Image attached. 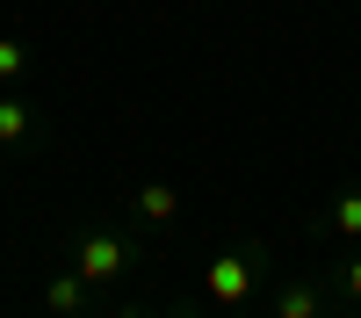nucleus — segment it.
<instances>
[{"mask_svg": "<svg viewBox=\"0 0 361 318\" xmlns=\"http://www.w3.org/2000/svg\"><path fill=\"white\" fill-rule=\"evenodd\" d=\"M260 275H267V246L260 239H231L202 260V304L217 311H246L260 297Z\"/></svg>", "mask_w": 361, "mask_h": 318, "instance_id": "obj_1", "label": "nucleus"}, {"mask_svg": "<svg viewBox=\"0 0 361 318\" xmlns=\"http://www.w3.org/2000/svg\"><path fill=\"white\" fill-rule=\"evenodd\" d=\"M73 268H80L87 289H109V282H123V275L137 268V246H130L116 224H94V231H80V239H73Z\"/></svg>", "mask_w": 361, "mask_h": 318, "instance_id": "obj_2", "label": "nucleus"}, {"mask_svg": "<svg viewBox=\"0 0 361 318\" xmlns=\"http://www.w3.org/2000/svg\"><path fill=\"white\" fill-rule=\"evenodd\" d=\"M44 311H51V318H80V311H87V282H80V268H58V275L44 282Z\"/></svg>", "mask_w": 361, "mask_h": 318, "instance_id": "obj_3", "label": "nucleus"}, {"mask_svg": "<svg viewBox=\"0 0 361 318\" xmlns=\"http://www.w3.org/2000/svg\"><path fill=\"white\" fill-rule=\"evenodd\" d=\"M130 210H137L145 224H173V210H180V188H166V181H145V188L130 195Z\"/></svg>", "mask_w": 361, "mask_h": 318, "instance_id": "obj_4", "label": "nucleus"}, {"mask_svg": "<svg viewBox=\"0 0 361 318\" xmlns=\"http://www.w3.org/2000/svg\"><path fill=\"white\" fill-rule=\"evenodd\" d=\"M318 311H325V289L318 282H289L275 297V318H318Z\"/></svg>", "mask_w": 361, "mask_h": 318, "instance_id": "obj_5", "label": "nucleus"}, {"mask_svg": "<svg viewBox=\"0 0 361 318\" xmlns=\"http://www.w3.org/2000/svg\"><path fill=\"white\" fill-rule=\"evenodd\" d=\"M325 231H340V239L361 246V188H340L333 195V210H325Z\"/></svg>", "mask_w": 361, "mask_h": 318, "instance_id": "obj_6", "label": "nucleus"}, {"mask_svg": "<svg viewBox=\"0 0 361 318\" xmlns=\"http://www.w3.org/2000/svg\"><path fill=\"white\" fill-rule=\"evenodd\" d=\"M29 130H37V116H29V102H15V94H0V145H22Z\"/></svg>", "mask_w": 361, "mask_h": 318, "instance_id": "obj_7", "label": "nucleus"}, {"mask_svg": "<svg viewBox=\"0 0 361 318\" xmlns=\"http://www.w3.org/2000/svg\"><path fill=\"white\" fill-rule=\"evenodd\" d=\"M22 73H29V51H22L15 37H0V80H8V87H15Z\"/></svg>", "mask_w": 361, "mask_h": 318, "instance_id": "obj_8", "label": "nucleus"}, {"mask_svg": "<svg viewBox=\"0 0 361 318\" xmlns=\"http://www.w3.org/2000/svg\"><path fill=\"white\" fill-rule=\"evenodd\" d=\"M340 297H347V304H361V253L340 268Z\"/></svg>", "mask_w": 361, "mask_h": 318, "instance_id": "obj_9", "label": "nucleus"}, {"mask_svg": "<svg viewBox=\"0 0 361 318\" xmlns=\"http://www.w3.org/2000/svg\"><path fill=\"white\" fill-rule=\"evenodd\" d=\"M318 318H361V311H318Z\"/></svg>", "mask_w": 361, "mask_h": 318, "instance_id": "obj_10", "label": "nucleus"}, {"mask_svg": "<svg viewBox=\"0 0 361 318\" xmlns=\"http://www.w3.org/2000/svg\"><path fill=\"white\" fill-rule=\"evenodd\" d=\"M116 318H145V311H116Z\"/></svg>", "mask_w": 361, "mask_h": 318, "instance_id": "obj_11", "label": "nucleus"}]
</instances>
